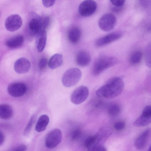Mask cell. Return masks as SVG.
I'll return each mask as SVG.
<instances>
[{"label": "cell", "instance_id": "cell-1", "mask_svg": "<svg viewBox=\"0 0 151 151\" xmlns=\"http://www.w3.org/2000/svg\"><path fill=\"white\" fill-rule=\"evenodd\" d=\"M124 83L122 78L115 77L109 79L96 91V95L99 97L111 99L119 96L122 91Z\"/></svg>", "mask_w": 151, "mask_h": 151}, {"label": "cell", "instance_id": "cell-2", "mask_svg": "<svg viewBox=\"0 0 151 151\" xmlns=\"http://www.w3.org/2000/svg\"><path fill=\"white\" fill-rule=\"evenodd\" d=\"M118 59L114 56L102 55L95 61L92 68L93 74L97 76L105 70L113 66L118 63Z\"/></svg>", "mask_w": 151, "mask_h": 151}, {"label": "cell", "instance_id": "cell-3", "mask_svg": "<svg viewBox=\"0 0 151 151\" xmlns=\"http://www.w3.org/2000/svg\"><path fill=\"white\" fill-rule=\"evenodd\" d=\"M81 76V72L78 68H70L66 71L63 75V84L67 87L75 86L80 81Z\"/></svg>", "mask_w": 151, "mask_h": 151}, {"label": "cell", "instance_id": "cell-4", "mask_svg": "<svg viewBox=\"0 0 151 151\" xmlns=\"http://www.w3.org/2000/svg\"><path fill=\"white\" fill-rule=\"evenodd\" d=\"M62 134L61 130L57 128L51 130L47 135L45 140V145L48 148H55L61 142Z\"/></svg>", "mask_w": 151, "mask_h": 151}, {"label": "cell", "instance_id": "cell-5", "mask_svg": "<svg viewBox=\"0 0 151 151\" xmlns=\"http://www.w3.org/2000/svg\"><path fill=\"white\" fill-rule=\"evenodd\" d=\"M116 21V17L113 14L108 13L103 15L100 18L98 21V25L102 30L108 32L114 28Z\"/></svg>", "mask_w": 151, "mask_h": 151}, {"label": "cell", "instance_id": "cell-6", "mask_svg": "<svg viewBox=\"0 0 151 151\" xmlns=\"http://www.w3.org/2000/svg\"><path fill=\"white\" fill-rule=\"evenodd\" d=\"M89 93V90L87 87L81 86L75 89L71 93V101L75 104H80L87 99Z\"/></svg>", "mask_w": 151, "mask_h": 151}, {"label": "cell", "instance_id": "cell-7", "mask_svg": "<svg viewBox=\"0 0 151 151\" xmlns=\"http://www.w3.org/2000/svg\"><path fill=\"white\" fill-rule=\"evenodd\" d=\"M97 8V4L93 0H85L79 6L78 12L81 16L88 17L93 14Z\"/></svg>", "mask_w": 151, "mask_h": 151}, {"label": "cell", "instance_id": "cell-8", "mask_svg": "<svg viewBox=\"0 0 151 151\" xmlns=\"http://www.w3.org/2000/svg\"><path fill=\"white\" fill-rule=\"evenodd\" d=\"M27 88L24 83H14L9 84L7 87L8 93L12 96L19 97L24 96L26 93Z\"/></svg>", "mask_w": 151, "mask_h": 151}, {"label": "cell", "instance_id": "cell-9", "mask_svg": "<svg viewBox=\"0 0 151 151\" xmlns=\"http://www.w3.org/2000/svg\"><path fill=\"white\" fill-rule=\"evenodd\" d=\"M151 123V106H147L144 108L142 114L133 122L136 127H144Z\"/></svg>", "mask_w": 151, "mask_h": 151}, {"label": "cell", "instance_id": "cell-10", "mask_svg": "<svg viewBox=\"0 0 151 151\" xmlns=\"http://www.w3.org/2000/svg\"><path fill=\"white\" fill-rule=\"evenodd\" d=\"M22 21L21 17L17 14H13L6 19L5 25L6 29L9 31H15L22 26Z\"/></svg>", "mask_w": 151, "mask_h": 151}, {"label": "cell", "instance_id": "cell-11", "mask_svg": "<svg viewBox=\"0 0 151 151\" xmlns=\"http://www.w3.org/2000/svg\"><path fill=\"white\" fill-rule=\"evenodd\" d=\"M31 19L28 23V28L30 32L33 35H36L43 30L41 17L35 13L31 14Z\"/></svg>", "mask_w": 151, "mask_h": 151}, {"label": "cell", "instance_id": "cell-12", "mask_svg": "<svg viewBox=\"0 0 151 151\" xmlns=\"http://www.w3.org/2000/svg\"><path fill=\"white\" fill-rule=\"evenodd\" d=\"M122 36V34L120 32L110 33L97 39L95 42V45L97 47H102L116 41Z\"/></svg>", "mask_w": 151, "mask_h": 151}, {"label": "cell", "instance_id": "cell-13", "mask_svg": "<svg viewBox=\"0 0 151 151\" xmlns=\"http://www.w3.org/2000/svg\"><path fill=\"white\" fill-rule=\"evenodd\" d=\"M112 133V129L109 127H104L100 128L94 135L96 141V144L94 146L96 145H104Z\"/></svg>", "mask_w": 151, "mask_h": 151}, {"label": "cell", "instance_id": "cell-14", "mask_svg": "<svg viewBox=\"0 0 151 151\" xmlns=\"http://www.w3.org/2000/svg\"><path fill=\"white\" fill-rule=\"evenodd\" d=\"M30 67V63L27 59L21 58L15 62L14 67L15 71L19 74L24 73L28 72Z\"/></svg>", "mask_w": 151, "mask_h": 151}, {"label": "cell", "instance_id": "cell-15", "mask_svg": "<svg viewBox=\"0 0 151 151\" xmlns=\"http://www.w3.org/2000/svg\"><path fill=\"white\" fill-rule=\"evenodd\" d=\"M151 134V129H148L143 132L136 139L134 145L136 148L141 150L145 147Z\"/></svg>", "mask_w": 151, "mask_h": 151}, {"label": "cell", "instance_id": "cell-16", "mask_svg": "<svg viewBox=\"0 0 151 151\" xmlns=\"http://www.w3.org/2000/svg\"><path fill=\"white\" fill-rule=\"evenodd\" d=\"M76 62L78 66L85 67L89 65L91 60L90 55L83 50L78 52L76 57Z\"/></svg>", "mask_w": 151, "mask_h": 151}, {"label": "cell", "instance_id": "cell-17", "mask_svg": "<svg viewBox=\"0 0 151 151\" xmlns=\"http://www.w3.org/2000/svg\"><path fill=\"white\" fill-rule=\"evenodd\" d=\"M47 33L46 30H42L36 35L35 45L37 51L42 52L44 49L46 42Z\"/></svg>", "mask_w": 151, "mask_h": 151}, {"label": "cell", "instance_id": "cell-18", "mask_svg": "<svg viewBox=\"0 0 151 151\" xmlns=\"http://www.w3.org/2000/svg\"><path fill=\"white\" fill-rule=\"evenodd\" d=\"M24 42L23 36L21 35H19L8 39L6 41L5 44L9 48H16L22 45Z\"/></svg>", "mask_w": 151, "mask_h": 151}, {"label": "cell", "instance_id": "cell-19", "mask_svg": "<svg viewBox=\"0 0 151 151\" xmlns=\"http://www.w3.org/2000/svg\"><path fill=\"white\" fill-rule=\"evenodd\" d=\"M81 35V32L79 28L74 27L69 30L68 37L69 41L71 43H77L80 40Z\"/></svg>", "mask_w": 151, "mask_h": 151}, {"label": "cell", "instance_id": "cell-20", "mask_svg": "<svg viewBox=\"0 0 151 151\" xmlns=\"http://www.w3.org/2000/svg\"><path fill=\"white\" fill-rule=\"evenodd\" d=\"M49 122V117L46 115L41 116L38 118L35 127V130L38 132L44 131Z\"/></svg>", "mask_w": 151, "mask_h": 151}, {"label": "cell", "instance_id": "cell-21", "mask_svg": "<svg viewBox=\"0 0 151 151\" xmlns=\"http://www.w3.org/2000/svg\"><path fill=\"white\" fill-rule=\"evenodd\" d=\"M63 63V55L60 54H56L50 58L48 63V65L49 68L53 69L60 66Z\"/></svg>", "mask_w": 151, "mask_h": 151}, {"label": "cell", "instance_id": "cell-22", "mask_svg": "<svg viewBox=\"0 0 151 151\" xmlns=\"http://www.w3.org/2000/svg\"><path fill=\"white\" fill-rule=\"evenodd\" d=\"M13 115L12 107L9 105L4 104L0 106V117L2 119H7L10 118Z\"/></svg>", "mask_w": 151, "mask_h": 151}, {"label": "cell", "instance_id": "cell-23", "mask_svg": "<svg viewBox=\"0 0 151 151\" xmlns=\"http://www.w3.org/2000/svg\"><path fill=\"white\" fill-rule=\"evenodd\" d=\"M142 56V53L140 51H136L134 52L130 56L129 63L133 65L139 63L141 60Z\"/></svg>", "mask_w": 151, "mask_h": 151}, {"label": "cell", "instance_id": "cell-24", "mask_svg": "<svg viewBox=\"0 0 151 151\" xmlns=\"http://www.w3.org/2000/svg\"><path fill=\"white\" fill-rule=\"evenodd\" d=\"M145 62L147 67L151 68V42L147 44L145 49Z\"/></svg>", "mask_w": 151, "mask_h": 151}, {"label": "cell", "instance_id": "cell-25", "mask_svg": "<svg viewBox=\"0 0 151 151\" xmlns=\"http://www.w3.org/2000/svg\"><path fill=\"white\" fill-rule=\"evenodd\" d=\"M121 110L120 107L119 105L114 104L110 105L108 109V112L111 116H114L117 115Z\"/></svg>", "mask_w": 151, "mask_h": 151}, {"label": "cell", "instance_id": "cell-26", "mask_svg": "<svg viewBox=\"0 0 151 151\" xmlns=\"http://www.w3.org/2000/svg\"><path fill=\"white\" fill-rule=\"evenodd\" d=\"M35 120V116L33 115L31 117L27 124L24 129L23 134L24 135L28 134L30 132Z\"/></svg>", "mask_w": 151, "mask_h": 151}, {"label": "cell", "instance_id": "cell-27", "mask_svg": "<svg viewBox=\"0 0 151 151\" xmlns=\"http://www.w3.org/2000/svg\"><path fill=\"white\" fill-rule=\"evenodd\" d=\"M42 28L43 30H46L49 26L50 23V18L47 16L41 17Z\"/></svg>", "mask_w": 151, "mask_h": 151}, {"label": "cell", "instance_id": "cell-28", "mask_svg": "<svg viewBox=\"0 0 151 151\" xmlns=\"http://www.w3.org/2000/svg\"><path fill=\"white\" fill-rule=\"evenodd\" d=\"M48 63L47 59L46 58H41L38 63V67L40 69L42 70L44 69L46 67Z\"/></svg>", "mask_w": 151, "mask_h": 151}, {"label": "cell", "instance_id": "cell-29", "mask_svg": "<svg viewBox=\"0 0 151 151\" xmlns=\"http://www.w3.org/2000/svg\"><path fill=\"white\" fill-rule=\"evenodd\" d=\"M125 126V122L122 121L117 122L115 123L114 125V129L117 130H120L123 129Z\"/></svg>", "mask_w": 151, "mask_h": 151}, {"label": "cell", "instance_id": "cell-30", "mask_svg": "<svg viewBox=\"0 0 151 151\" xmlns=\"http://www.w3.org/2000/svg\"><path fill=\"white\" fill-rule=\"evenodd\" d=\"M81 132L80 130L77 129L74 130L71 134V137L73 140H76L81 136Z\"/></svg>", "mask_w": 151, "mask_h": 151}, {"label": "cell", "instance_id": "cell-31", "mask_svg": "<svg viewBox=\"0 0 151 151\" xmlns=\"http://www.w3.org/2000/svg\"><path fill=\"white\" fill-rule=\"evenodd\" d=\"M90 151H106L107 150L104 145H97L92 147Z\"/></svg>", "mask_w": 151, "mask_h": 151}, {"label": "cell", "instance_id": "cell-32", "mask_svg": "<svg viewBox=\"0 0 151 151\" xmlns=\"http://www.w3.org/2000/svg\"><path fill=\"white\" fill-rule=\"evenodd\" d=\"M126 0H110L112 4L114 6H122L124 4Z\"/></svg>", "mask_w": 151, "mask_h": 151}, {"label": "cell", "instance_id": "cell-33", "mask_svg": "<svg viewBox=\"0 0 151 151\" xmlns=\"http://www.w3.org/2000/svg\"><path fill=\"white\" fill-rule=\"evenodd\" d=\"M56 0H42V3L44 6L49 8L53 5Z\"/></svg>", "mask_w": 151, "mask_h": 151}, {"label": "cell", "instance_id": "cell-34", "mask_svg": "<svg viewBox=\"0 0 151 151\" xmlns=\"http://www.w3.org/2000/svg\"><path fill=\"white\" fill-rule=\"evenodd\" d=\"M27 148L25 145H21L13 149L12 150L15 151H25L27 149Z\"/></svg>", "mask_w": 151, "mask_h": 151}, {"label": "cell", "instance_id": "cell-35", "mask_svg": "<svg viewBox=\"0 0 151 151\" xmlns=\"http://www.w3.org/2000/svg\"><path fill=\"white\" fill-rule=\"evenodd\" d=\"M0 145L1 146L4 142L5 140V136L3 133L0 131Z\"/></svg>", "mask_w": 151, "mask_h": 151}, {"label": "cell", "instance_id": "cell-36", "mask_svg": "<svg viewBox=\"0 0 151 151\" xmlns=\"http://www.w3.org/2000/svg\"><path fill=\"white\" fill-rule=\"evenodd\" d=\"M148 150L149 151H151V145L149 148Z\"/></svg>", "mask_w": 151, "mask_h": 151}]
</instances>
